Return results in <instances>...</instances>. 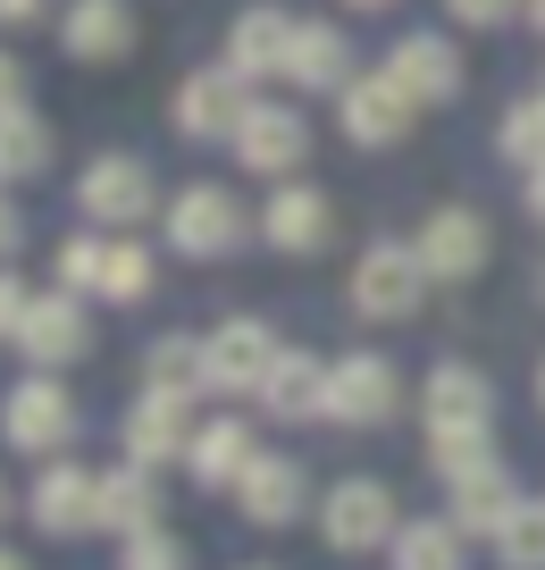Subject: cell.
Listing matches in <instances>:
<instances>
[{"label":"cell","mask_w":545,"mask_h":570,"mask_svg":"<svg viewBox=\"0 0 545 570\" xmlns=\"http://www.w3.org/2000/svg\"><path fill=\"white\" fill-rule=\"evenodd\" d=\"M537 411H545V361H537Z\"/></svg>","instance_id":"cell-42"},{"label":"cell","mask_w":545,"mask_h":570,"mask_svg":"<svg viewBox=\"0 0 545 570\" xmlns=\"http://www.w3.org/2000/svg\"><path fill=\"white\" fill-rule=\"evenodd\" d=\"M420 294H428V268H420V252L395 244V235H378V244L352 261V311H361L370 327L411 320V311H420Z\"/></svg>","instance_id":"cell-2"},{"label":"cell","mask_w":545,"mask_h":570,"mask_svg":"<svg viewBox=\"0 0 545 570\" xmlns=\"http://www.w3.org/2000/svg\"><path fill=\"white\" fill-rule=\"evenodd\" d=\"M285 344L269 336V320H218L202 336V394H261Z\"/></svg>","instance_id":"cell-3"},{"label":"cell","mask_w":545,"mask_h":570,"mask_svg":"<svg viewBox=\"0 0 545 570\" xmlns=\"http://www.w3.org/2000/svg\"><path fill=\"white\" fill-rule=\"evenodd\" d=\"M495 553H504V570H545V495H520V512L504 520Z\"/></svg>","instance_id":"cell-29"},{"label":"cell","mask_w":545,"mask_h":570,"mask_svg":"<svg viewBox=\"0 0 545 570\" xmlns=\"http://www.w3.org/2000/svg\"><path fill=\"white\" fill-rule=\"evenodd\" d=\"M235 160H244L252 177H294V168L311 160V118H302L294 101H252L244 126H235Z\"/></svg>","instance_id":"cell-12"},{"label":"cell","mask_w":545,"mask_h":570,"mask_svg":"<svg viewBox=\"0 0 545 570\" xmlns=\"http://www.w3.org/2000/svg\"><path fill=\"white\" fill-rule=\"evenodd\" d=\"M118 570H194V553L176 546L168 529H143V537H126V546H118Z\"/></svg>","instance_id":"cell-33"},{"label":"cell","mask_w":545,"mask_h":570,"mask_svg":"<svg viewBox=\"0 0 545 570\" xmlns=\"http://www.w3.org/2000/svg\"><path fill=\"white\" fill-rule=\"evenodd\" d=\"M395 529H403V512H395V495L378 479H335L328 503H319L328 553H378V546H395Z\"/></svg>","instance_id":"cell-6"},{"label":"cell","mask_w":545,"mask_h":570,"mask_svg":"<svg viewBox=\"0 0 545 570\" xmlns=\"http://www.w3.org/2000/svg\"><path fill=\"white\" fill-rule=\"evenodd\" d=\"M143 386H176V394H202V344L194 336H159L143 353Z\"/></svg>","instance_id":"cell-28"},{"label":"cell","mask_w":545,"mask_h":570,"mask_svg":"<svg viewBox=\"0 0 545 570\" xmlns=\"http://www.w3.org/2000/svg\"><path fill=\"white\" fill-rule=\"evenodd\" d=\"M261 570H269V562H261Z\"/></svg>","instance_id":"cell-47"},{"label":"cell","mask_w":545,"mask_h":570,"mask_svg":"<svg viewBox=\"0 0 545 570\" xmlns=\"http://www.w3.org/2000/svg\"><path fill=\"white\" fill-rule=\"evenodd\" d=\"M118 436H126V462H143V470H168V462H185V453H194V436H202V420H194V394H176V386H143Z\"/></svg>","instance_id":"cell-5"},{"label":"cell","mask_w":545,"mask_h":570,"mask_svg":"<svg viewBox=\"0 0 545 570\" xmlns=\"http://www.w3.org/2000/svg\"><path fill=\"white\" fill-rule=\"evenodd\" d=\"M26 18H42V0H0V26H26Z\"/></svg>","instance_id":"cell-39"},{"label":"cell","mask_w":545,"mask_h":570,"mask_svg":"<svg viewBox=\"0 0 545 570\" xmlns=\"http://www.w3.org/2000/svg\"><path fill=\"white\" fill-rule=\"evenodd\" d=\"M59 51L85 59V68L126 59V51H135V9H126V0H68V18H59Z\"/></svg>","instance_id":"cell-19"},{"label":"cell","mask_w":545,"mask_h":570,"mask_svg":"<svg viewBox=\"0 0 545 570\" xmlns=\"http://www.w3.org/2000/svg\"><path fill=\"white\" fill-rule=\"evenodd\" d=\"M411 109H420V101H411L387 68H378V76H352V85L335 92V126H344V142H361V151L403 142L411 135Z\"/></svg>","instance_id":"cell-14"},{"label":"cell","mask_w":545,"mask_h":570,"mask_svg":"<svg viewBox=\"0 0 545 570\" xmlns=\"http://www.w3.org/2000/svg\"><path fill=\"white\" fill-rule=\"evenodd\" d=\"M537 92H545V85H537Z\"/></svg>","instance_id":"cell-46"},{"label":"cell","mask_w":545,"mask_h":570,"mask_svg":"<svg viewBox=\"0 0 545 570\" xmlns=\"http://www.w3.org/2000/svg\"><path fill=\"white\" fill-rule=\"evenodd\" d=\"M0 436H9V453H68V436H76V403H68V386H59L51 370H35V377H18L9 386V403H0Z\"/></svg>","instance_id":"cell-4"},{"label":"cell","mask_w":545,"mask_h":570,"mask_svg":"<svg viewBox=\"0 0 545 570\" xmlns=\"http://www.w3.org/2000/svg\"><path fill=\"white\" fill-rule=\"evenodd\" d=\"M537 303H545V268H537Z\"/></svg>","instance_id":"cell-45"},{"label":"cell","mask_w":545,"mask_h":570,"mask_svg":"<svg viewBox=\"0 0 545 570\" xmlns=\"http://www.w3.org/2000/svg\"><path fill=\"white\" fill-rule=\"evenodd\" d=\"M235 503H244L252 529H294V520L311 512V479H302L294 453H261V462L244 470V487H235Z\"/></svg>","instance_id":"cell-17"},{"label":"cell","mask_w":545,"mask_h":570,"mask_svg":"<svg viewBox=\"0 0 545 570\" xmlns=\"http://www.w3.org/2000/svg\"><path fill=\"white\" fill-rule=\"evenodd\" d=\"M428 462H437L445 487H470V479H487V470H504L495 462V436H428Z\"/></svg>","instance_id":"cell-30"},{"label":"cell","mask_w":545,"mask_h":570,"mask_svg":"<svg viewBox=\"0 0 545 570\" xmlns=\"http://www.w3.org/2000/svg\"><path fill=\"white\" fill-rule=\"evenodd\" d=\"M520 18H528V35H545V0H520Z\"/></svg>","instance_id":"cell-40"},{"label":"cell","mask_w":545,"mask_h":570,"mask_svg":"<svg viewBox=\"0 0 545 570\" xmlns=\"http://www.w3.org/2000/svg\"><path fill=\"white\" fill-rule=\"evenodd\" d=\"M101 268H109V235H68V244H59V285H68V294H101Z\"/></svg>","instance_id":"cell-32"},{"label":"cell","mask_w":545,"mask_h":570,"mask_svg":"<svg viewBox=\"0 0 545 570\" xmlns=\"http://www.w3.org/2000/svg\"><path fill=\"white\" fill-rule=\"evenodd\" d=\"M411 252H420V268H428V285H470L478 268L495 261V235H487V218L478 210H437L420 235H411Z\"/></svg>","instance_id":"cell-13"},{"label":"cell","mask_w":545,"mask_h":570,"mask_svg":"<svg viewBox=\"0 0 545 570\" xmlns=\"http://www.w3.org/2000/svg\"><path fill=\"white\" fill-rule=\"evenodd\" d=\"M159 227H168V252H185V261H227V252H244L252 210L227 185H185V194L159 210Z\"/></svg>","instance_id":"cell-1"},{"label":"cell","mask_w":545,"mask_h":570,"mask_svg":"<svg viewBox=\"0 0 545 570\" xmlns=\"http://www.w3.org/2000/svg\"><path fill=\"white\" fill-rule=\"evenodd\" d=\"M403 411V377L387 353H344L328 361V420L335 428H387Z\"/></svg>","instance_id":"cell-7"},{"label":"cell","mask_w":545,"mask_h":570,"mask_svg":"<svg viewBox=\"0 0 545 570\" xmlns=\"http://www.w3.org/2000/svg\"><path fill=\"white\" fill-rule=\"evenodd\" d=\"M328 227H335V210H328V194H319V185H278V194L261 202V244L285 252V261L328 252Z\"/></svg>","instance_id":"cell-16"},{"label":"cell","mask_w":545,"mask_h":570,"mask_svg":"<svg viewBox=\"0 0 545 570\" xmlns=\"http://www.w3.org/2000/svg\"><path fill=\"white\" fill-rule=\"evenodd\" d=\"M344 9H387V0H344Z\"/></svg>","instance_id":"cell-43"},{"label":"cell","mask_w":545,"mask_h":570,"mask_svg":"<svg viewBox=\"0 0 545 570\" xmlns=\"http://www.w3.org/2000/svg\"><path fill=\"white\" fill-rule=\"evenodd\" d=\"M420 411H428V436H495V386L470 361H437L420 386Z\"/></svg>","instance_id":"cell-11"},{"label":"cell","mask_w":545,"mask_h":570,"mask_svg":"<svg viewBox=\"0 0 545 570\" xmlns=\"http://www.w3.org/2000/svg\"><path fill=\"white\" fill-rule=\"evenodd\" d=\"M26 303H35V294H26V285L9 277V268H0V344H18V327H26Z\"/></svg>","instance_id":"cell-35"},{"label":"cell","mask_w":545,"mask_h":570,"mask_svg":"<svg viewBox=\"0 0 545 570\" xmlns=\"http://www.w3.org/2000/svg\"><path fill=\"white\" fill-rule=\"evenodd\" d=\"M26 244V218H18V202H0V261Z\"/></svg>","instance_id":"cell-37"},{"label":"cell","mask_w":545,"mask_h":570,"mask_svg":"<svg viewBox=\"0 0 545 570\" xmlns=\"http://www.w3.org/2000/svg\"><path fill=\"white\" fill-rule=\"evenodd\" d=\"M18 353L35 361V370H68V361H85L93 353V311H85V294H68V285H51V294H35L26 303V327H18Z\"/></svg>","instance_id":"cell-10"},{"label":"cell","mask_w":545,"mask_h":570,"mask_svg":"<svg viewBox=\"0 0 545 570\" xmlns=\"http://www.w3.org/2000/svg\"><path fill=\"white\" fill-rule=\"evenodd\" d=\"M495 151H504L512 168H545V92H528V101L504 109V126H495Z\"/></svg>","instance_id":"cell-26"},{"label":"cell","mask_w":545,"mask_h":570,"mask_svg":"<svg viewBox=\"0 0 545 570\" xmlns=\"http://www.w3.org/2000/svg\"><path fill=\"white\" fill-rule=\"evenodd\" d=\"M261 411L269 420H328V361L285 344L278 370H269V386H261Z\"/></svg>","instance_id":"cell-22"},{"label":"cell","mask_w":545,"mask_h":570,"mask_svg":"<svg viewBox=\"0 0 545 570\" xmlns=\"http://www.w3.org/2000/svg\"><path fill=\"white\" fill-rule=\"evenodd\" d=\"M387 76L411 92L420 109H437V101H461V51L445 35H403L387 51Z\"/></svg>","instance_id":"cell-20"},{"label":"cell","mask_w":545,"mask_h":570,"mask_svg":"<svg viewBox=\"0 0 545 570\" xmlns=\"http://www.w3.org/2000/svg\"><path fill=\"white\" fill-rule=\"evenodd\" d=\"M152 294V252L135 235H109V268H101V303H143Z\"/></svg>","instance_id":"cell-31"},{"label":"cell","mask_w":545,"mask_h":570,"mask_svg":"<svg viewBox=\"0 0 545 570\" xmlns=\"http://www.w3.org/2000/svg\"><path fill=\"white\" fill-rule=\"evenodd\" d=\"M244 109H252V92L235 85L227 68H202V76H185V85H176V101H168V126H176L185 142H235Z\"/></svg>","instance_id":"cell-15"},{"label":"cell","mask_w":545,"mask_h":570,"mask_svg":"<svg viewBox=\"0 0 545 570\" xmlns=\"http://www.w3.org/2000/svg\"><path fill=\"white\" fill-rule=\"evenodd\" d=\"M520 202H528V218L545 227V168H528V185H520Z\"/></svg>","instance_id":"cell-38"},{"label":"cell","mask_w":545,"mask_h":570,"mask_svg":"<svg viewBox=\"0 0 545 570\" xmlns=\"http://www.w3.org/2000/svg\"><path fill=\"white\" fill-rule=\"evenodd\" d=\"M0 570H26V553H9V546H0Z\"/></svg>","instance_id":"cell-41"},{"label":"cell","mask_w":545,"mask_h":570,"mask_svg":"<svg viewBox=\"0 0 545 570\" xmlns=\"http://www.w3.org/2000/svg\"><path fill=\"white\" fill-rule=\"evenodd\" d=\"M387 562L395 570H470V537H461L454 520H403Z\"/></svg>","instance_id":"cell-25"},{"label":"cell","mask_w":545,"mask_h":570,"mask_svg":"<svg viewBox=\"0 0 545 570\" xmlns=\"http://www.w3.org/2000/svg\"><path fill=\"white\" fill-rule=\"evenodd\" d=\"M0 520H9V479H0Z\"/></svg>","instance_id":"cell-44"},{"label":"cell","mask_w":545,"mask_h":570,"mask_svg":"<svg viewBox=\"0 0 545 570\" xmlns=\"http://www.w3.org/2000/svg\"><path fill=\"white\" fill-rule=\"evenodd\" d=\"M26 520L42 537H93L101 529V470H76L68 453L42 462V479L26 487Z\"/></svg>","instance_id":"cell-9"},{"label":"cell","mask_w":545,"mask_h":570,"mask_svg":"<svg viewBox=\"0 0 545 570\" xmlns=\"http://www.w3.org/2000/svg\"><path fill=\"white\" fill-rule=\"evenodd\" d=\"M76 210H85L93 227L135 235V218H152V168H143L135 151H101V160H85V177H76Z\"/></svg>","instance_id":"cell-8"},{"label":"cell","mask_w":545,"mask_h":570,"mask_svg":"<svg viewBox=\"0 0 545 570\" xmlns=\"http://www.w3.org/2000/svg\"><path fill=\"white\" fill-rule=\"evenodd\" d=\"M42 168H51V126L35 109L0 118V177H42Z\"/></svg>","instance_id":"cell-27"},{"label":"cell","mask_w":545,"mask_h":570,"mask_svg":"<svg viewBox=\"0 0 545 570\" xmlns=\"http://www.w3.org/2000/svg\"><path fill=\"white\" fill-rule=\"evenodd\" d=\"M285 42H294V18H285V9H244V18L227 26V59H218V68L235 76V85H261V76H285Z\"/></svg>","instance_id":"cell-18"},{"label":"cell","mask_w":545,"mask_h":570,"mask_svg":"<svg viewBox=\"0 0 545 570\" xmlns=\"http://www.w3.org/2000/svg\"><path fill=\"white\" fill-rule=\"evenodd\" d=\"M445 18L470 26V35H487V26H512V18H520V0H445Z\"/></svg>","instance_id":"cell-34"},{"label":"cell","mask_w":545,"mask_h":570,"mask_svg":"<svg viewBox=\"0 0 545 570\" xmlns=\"http://www.w3.org/2000/svg\"><path fill=\"white\" fill-rule=\"evenodd\" d=\"M18 109H26V68L0 51V118H18Z\"/></svg>","instance_id":"cell-36"},{"label":"cell","mask_w":545,"mask_h":570,"mask_svg":"<svg viewBox=\"0 0 545 570\" xmlns=\"http://www.w3.org/2000/svg\"><path fill=\"white\" fill-rule=\"evenodd\" d=\"M285 85H294V92H344L352 85V42L335 35L328 18H294V42H285Z\"/></svg>","instance_id":"cell-21"},{"label":"cell","mask_w":545,"mask_h":570,"mask_svg":"<svg viewBox=\"0 0 545 570\" xmlns=\"http://www.w3.org/2000/svg\"><path fill=\"white\" fill-rule=\"evenodd\" d=\"M101 529L118 537H143V529H159V470H143V462H118V470H101Z\"/></svg>","instance_id":"cell-23"},{"label":"cell","mask_w":545,"mask_h":570,"mask_svg":"<svg viewBox=\"0 0 545 570\" xmlns=\"http://www.w3.org/2000/svg\"><path fill=\"white\" fill-rule=\"evenodd\" d=\"M261 462V445H252V428L244 420H202L194 453H185V470H194V487H244V470Z\"/></svg>","instance_id":"cell-24"}]
</instances>
